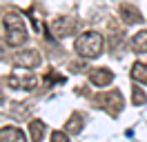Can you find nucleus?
Instances as JSON below:
<instances>
[{
    "label": "nucleus",
    "instance_id": "7ed1b4c3",
    "mask_svg": "<svg viewBox=\"0 0 147 142\" xmlns=\"http://www.w3.org/2000/svg\"><path fill=\"white\" fill-rule=\"evenodd\" d=\"M98 104L105 109V111H109L111 115H118L123 111V107H125V100H123V93H120L118 89H111L107 93H100L98 96Z\"/></svg>",
    "mask_w": 147,
    "mask_h": 142
},
{
    "label": "nucleus",
    "instance_id": "f8f14e48",
    "mask_svg": "<svg viewBox=\"0 0 147 142\" xmlns=\"http://www.w3.org/2000/svg\"><path fill=\"white\" fill-rule=\"evenodd\" d=\"M129 73H131V78L136 80L138 84H147V64L145 62H134Z\"/></svg>",
    "mask_w": 147,
    "mask_h": 142
},
{
    "label": "nucleus",
    "instance_id": "f03ea898",
    "mask_svg": "<svg viewBox=\"0 0 147 142\" xmlns=\"http://www.w3.org/2000/svg\"><path fill=\"white\" fill-rule=\"evenodd\" d=\"M74 49L83 58H98L100 51H102V36L98 31H83V33L76 38Z\"/></svg>",
    "mask_w": 147,
    "mask_h": 142
},
{
    "label": "nucleus",
    "instance_id": "9b49d317",
    "mask_svg": "<svg viewBox=\"0 0 147 142\" xmlns=\"http://www.w3.org/2000/svg\"><path fill=\"white\" fill-rule=\"evenodd\" d=\"M45 131H47V124L42 120H31L29 122V135H31V140L34 142H40L45 138Z\"/></svg>",
    "mask_w": 147,
    "mask_h": 142
},
{
    "label": "nucleus",
    "instance_id": "423d86ee",
    "mask_svg": "<svg viewBox=\"0 0 147 142\" xmlns=\"http://www.w3.org/2000/svg\"><path fill=\"white\" fill-rule=\"evenodd\" d=\"M51 33L56 38H65V36H71L74 29H76V20L74 18H56L51 20Z\"/></svg>",
    "mask_w": 147,
    "mask_h": 142
},
{
    "label": "nucleus",
    "instance_id": "39448f33",
    "mask_svg": "<svg viewBox=\"0 0 147 142\" xmlns=\"http://www.w3.org/2000/svg\"><path fill=\"white\" fill-rule=\"evenodd\" d=\"M13 62L18 67H25V69H34V67L40 64V53L36 49H22L13 56Z\"/></svg>",
    "mask_w": 147,
    "mask_h": 142
},
{
    "label": "nucleus",
    "instance_id": "dca6fc26",
    "mask_svg": "<svg viewBox=\"0 0 147 142\" xmlns=\"http://www.w3.org/2000/svg\"><path fill=\"white\" fill-rule=\"evenodd\" d=\"M2 100H5V96H2V91H0V104H2Z\"/></svg>",
    "mask_w": 147,
    "mask_h": 142
},
{
    "label": "nucleus",
    "instance_id": "ddd939ff",
    "mask_svg": "<svg viewBox=\"0 0 147 142\" xmlns=\"http://www.w3.org/2000/svg\"><path fill=\"white\" fill-rule=\"evenodd\" d=\"M83 131V115L80 113H74L69 120H67V133H80Z\"/></svg>",
    "mask_w": 147,
    "mask_h": 142
},
{
    "label": "nucleus",
    "instance_id": "6e6552de",
    "mask_svg": "<svg viewBox=\"0 0 147 142\" xmlns=\"http://www.w3.org/2000/svg\"><path fill=\"white\" fill-rule=\"evenodd\" d=\"M120 18H123L125 25H138L143 20V13L134 5H120Z\"/></svg>",
    "mask_w": 147,
    "mask_h": 142
},
{
    "label": "nucleus",
    "instance_id": "0eeeda50",
    "mask_svg": "<svg viewBox=\"0 0 147 142\" xmlns=\"http://www.w3.org/2000/svg\"><path fill=\"white\" fill-rule=\"evenodd\" d=\"M111 80H114V73L105 67H98V69H92L89 71V82L96 84V87H107Z\"/></svg>",
    "mask_w": 147,
    "mask_h": 142
},
{
    "label": "nucleus",
    "instance_id": "1a4fd4ad",
    "mask_svg": "<svg viewBox=\"0 0 147 142\" xmlns=\"http://www.w3.org/2000/svg\"><path fill=\"white\" fill-rule=\"evenodd\" d=\"M0 142H25V133L16 127H5L0 129Z\"/></svg>",
    "mask_w": 147,
    "mask_h": 142
},
{
    "label": "nucleus",
    "instance_id": "9d476101",
    "mask_svg": "<svg viewBox=\"0 0 147 142\" xmlns=\"http://www.w3.org/2000/svg\"><path fill=\"white\" fill-rule=\"evenodd\" d=\"M131 49L136 53H147V29L131 36Z\"/></svg>",
    "mask_w": 147,
    "mask_h": 142
},
{
    "label": "nucleus",
    "instance_id": "4468645a",
    "mask_svg": "<svg viewBox=\"0 0 147 142\" xmlns=\"http://www.w3.org/2000/svg\"><path fill=\"white\" fill-rule=\"evenodd\" d=\"M145 102H147V93L138 87V84H136V87H131V104H134V107H143Z\"/></svg>",
    "mask_w": 147,
    "mask_h": 142
},
{
    "label": "nucleus",
    "instance_id": "2eb2a0df",
    "mask_svg": "<svg viewBox=\"0 0 147 142\" xmlns=\"http://www.w3.org/2000/svg\"><path fill=\"white\" fill-rule=\"evenodd\" d=\"M51 142H69V135L65 131H54L51 133Z\"/></svg>",
    "mask_w": 147,
    "mask_h": 142
},
{
    "label": "nucleus",
    "instance_id": "f257e3e1",
    "mask_svg": "<svg viewBox=\"0 0 147 142\" xmlns=\"http://www.w3.org/2000/svg\"><path fill=\"white\" fill-rule=\"evenodd\" d=\"M5 42L9 47H22L27 42V27L20 13L9 11L5 16Z\"/></svg>",
    "mask_w": 147,
    "mask_h": 142
},
{
    "label": "nucleus",
    "instance_id": "20e7f679",
    "mask_svg": "<svg viewBox=\"0 0 147 142\" xmlns=\"http://www.w3.org/2000/svg\"><path fill=\"white\" fill-rule=\"evenodd\" d=\"M7 84H9L11 89H34L38 84V78L34 73L25 71V67H18V69H13V73L7 78Z\"/></svg>",
    "mask_w": 147,
    "mask_h": 142
}]
</instances>
